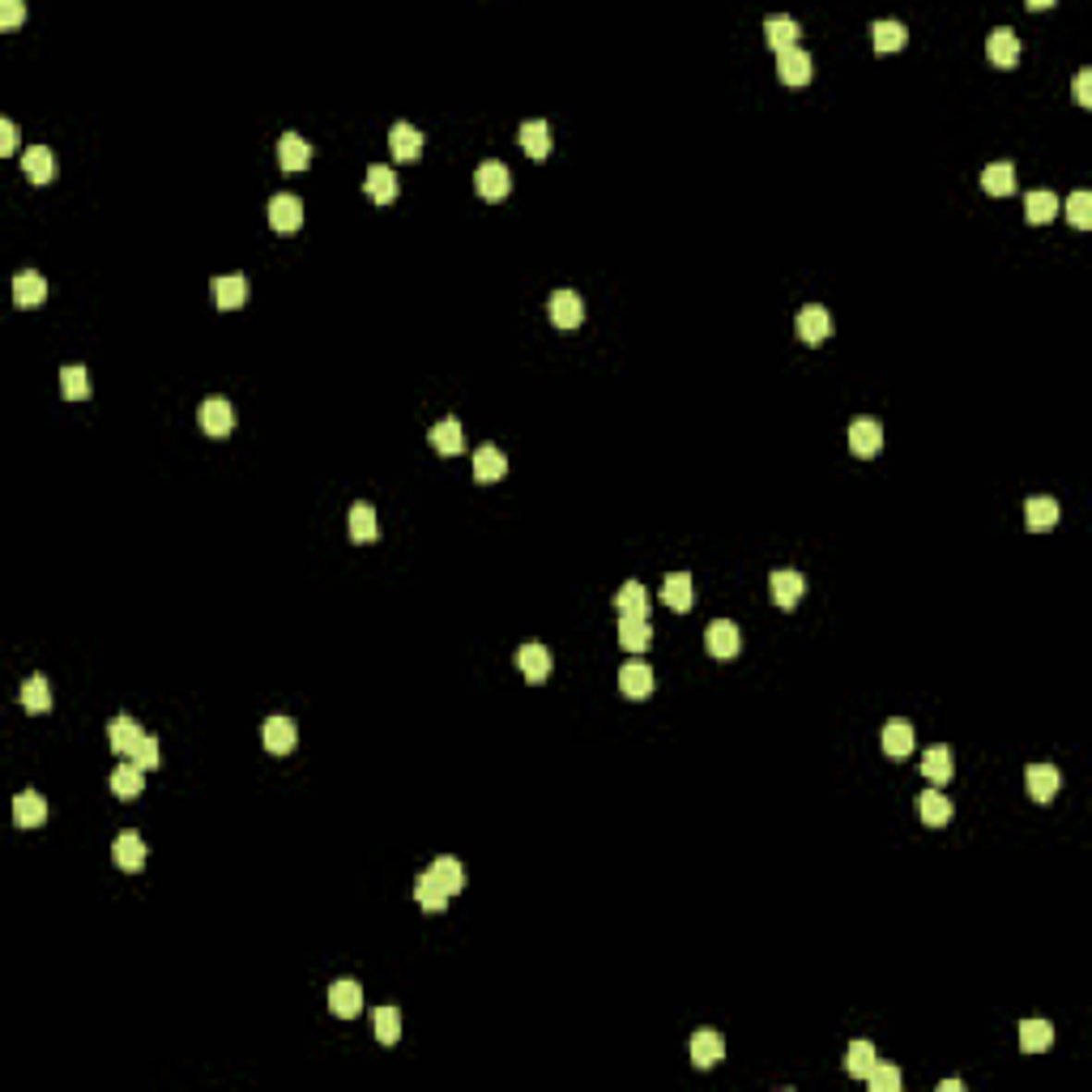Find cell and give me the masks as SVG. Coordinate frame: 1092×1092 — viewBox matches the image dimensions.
<instances>
[{
    "mask_svg": "<svg viewBox=\"0 0 1092 1092\" xmlns=\"http://www.w3.org/2000/svg\"><path fill=\"white\" fill-rule=\"evenodd\" d=\"M1059 517H1062V508H1059V499H1049V496H1033L1025 504V525L1033 534L1054 530V525H1059Z\"/></svg>",
    "mask_w": 1092,
    "mask_h": 1092,
    "instance_id": "4fadbf2b",
    "label": "cell"
},
{
    "mask_svg": "<svg viewBox=\"0 0 1092 1092\" xmlns=\"http://www.w3.org/2000/svg\"><path fill=\"white\" fill-rule=\"evenodd\" d=\"M431 875H436V883H440L448 896H457L465 888V871H461V862L457 858H436L431 862Z\"/></svg>",
    "mask_w": 1092,
    "mask_h": 1092,
    "instance_id": "f6af8a7d",
    "label": "cell"
},
{
    "mask_svg": "<svg viewBox=\"0 0 1092 1092\" xmlns=\"http://www.w3.org/2000/svg\"><path fill=\"white\" fill-rule=\"evenodd\" d=\"M1025 218L1028 222H1049V218H1059V197L1054 192H1046V188H1037V192H1028L1025 197Z\"/></svg>",
    "mask_w": 1092,
    "mask_h": 1092,
    "instance_id": "b9f144b4",
    "label": "cell"
},
{
    "mask_svg": "<svg viewBox=\"0 0 1092 1092\" xmlns=\"http://www.w3.org/2000/svg\"><path fill=\"white\" fill-rule=\"evenodd\" d=\"M1067 218L1075 231H1088L1092 227V197L1088 192H1071L1067 197Z\"/></svg>",
    "mask_w": 1092,
    "mask_h": 1092,
    "instance_id": "681fc988",
    "label": "cell"
},
{
    "mask_svg": "<svg viewBox=\"0 0 1092 1092\" xmlns=\"http://www.w3.org/2000/svg\"><path fill=\"white\" fill-rule=\"evenodd\" d=\"M18 150V129L13 120H0V154H13Z\"/></svg>",
    "mask_w": 1092,
    "mask_h": 1092,
    "instance_id": "db71d44e",
    "label": "cell"
},
{
    "mask_svg": "<svg viewBox=\"0 0 1092 1092\" xmlns=\"http://www.w3.org/2000/svg\"><path fill=\"white\" fill-rule=\"evenodd\" d=\"M615 610L619 615H640L649 619V589L640 585V581H628V585L615 594Z\"/></svg>",
    "mask_w": 1092,
    "mask_h": 1092,
    "instance_id": "836d02e7",
    "label": "cell"
},
{
    "mask_svg": "<svg viewBox=\"0 0 1092 1092\" xmlns=\"http://www.w3.org/2000/svg\"><path fill=\"white\" fill-rule=\"evenodd\" d=\"M13 299H18V308H39L47 299V282H43V274H18L13 277Z\"/></svg>",
    "mask_w": 1092,
    "mask_h": 1092,
    "instance_id": "1f68e13d",
    "label": "cell"
},
{
    "mask_svg": "<svg viewBox=\"0 0 1092 1092\" xmlns=\"http://www.w3.org/2000/svg\"><path fill=\"white\" fill-rule=\"evenodd\" d=\"M551 145H555V137H551V124L546 120H525L521 124V150H525L530 158H538L542 163V158L551 154Z\"/></svg>",
    "mask_w": 1092,
    "mask_h": 1092,
    "instance_id": "603a6c76",
    "label": "cell"
},
{
    "mask_svg": "<svg viewBox=\"0 0 1092 1092\" xmlns=\"http://www.w3.org/2000/svg\"><path fill=\"white\" fill-rule=\"evenodd\" d=\"M871 39H875V52L888 55V52H901L909 34H905V26H901V22H875L871 26Z\"/></svg>",
    "mask_w": 1092,
    "mask_h": 1092,
    "instance_id": "7dc6e473",
    "label": "cell"
},
{
    "mask_svg": "<svg viewBox=\"0 0 1092 1092\" xmlns=\"http://www.w3.org/2000/svg\"><path fill=\"white\" fill-rule=\"evenodd\" d=\"M1049 1046H1054V1025H1046V1020H1025L1020 1025V1049L1025 1054H1041Z\"/></svg>",
    "mask_w": 1092,
    "mask_h": 1092,
    "instance_id": "d590c367",
    "label": "cell"
},
{
    "mask_svg": "<svg viewBox=\"0 0 1092 1092\" xmlns=\"http://www.w3.org/2000/svg\"><path fill=\"white\" fill-rule=\"evenodd\" d=\"M546 312H551L555 329H576V325L585 320V299L576 295V290H555L551 303H546Z\"/></svg>",
    "mask_w": 1092,
    "mask_h": 1092,
    "instance_id": "3957f363",
    "label": "cell"
},
{
    "mask_svg": "<svg viewBox=\"0 0 1092 1092\" xmlns=\"http://www.w3.org/2000/svg\"><path fill=\"white\" fill-rule=\"evenodd\" d=\"M13 819H18V828H43L47 824V798L34 794V790L18 794V803H13Z\"/></svg>",
    "mask_w": 1092,
    "mask_h": 1092,
    "instance_id": "4316f807",
    "label": "cell"
},
{
    "mask_svg": "<svg viewBox=\"0 0 1092 1092\" xmlns=\"http://www.w3.org/2000/svg\"><path fill=\"white\" fill-rule=\"evenodd\" d=\"M359 1007H363V990H359V982L342 977V982H333V986H329V1012H333V1015L350 1020V1015H359Z\"/></svg>",
    "mask_w": 1092,
    "mask_h": 1092,
    "instance_id": "44dd1931",
    "label": "cell"
},
{
    "mask_svg": "<svg viewBox=\"0 0 1092 1092\" xmlns=\"http://www.w3.org/2000/svg\"><path fill=\"white\" fill-rule=\"evenodd\" d=\"M960 1088H964L960 1080H943V1084H939V1092H960Z\"/></svg>",
    "mask_w": 1092,
    "mask_h": 1092,
    "instance_id": "9f6ffc18",
    "label": "cell"
},
{
    "mask_svg": "<svg viewBox=\"0 0 1092 1092\" xmlns=\"http://www.w3.org/2000/svg\"><path fill=\"white\" fill-rule=\"evenodd\" d=\"M875 1062H879V1059H875V1046H871V1041H850V1049H845V1071H850L853 1080H866Z\"/></svg>",
    "mask_w": 1092,
    "mask_h": 1092,
    "instance_id": "7bdbcfd3",
    "label": "cell"
},
{
    "mask_svg": "<svg viewBox=\"0 0 1092 1092\" xmlns=\"http://www.w3.org/2000/svg\"><path fill=\"white\" fill-rule=\"evenodd\" d=\"M350 538L354 542H375L380 538V521H375L372 504H354L350 508Z\"/></svg>",
    "mask_w": 1092,
    "mask_h": 1092,
    "instance_id": "ab89813d",
    "label": "cell"
},
{
    "mask_svg": "<svg viewBox=\"0 0 1092 1092\" xmlns=\"http://www.w3.org/2000/svg\"><path fill=\"white\" fill-rule=\"evenodd\" d=\"M879 742H883V751H888V760H905L909 751H914V726H909V721H888Z\"/></svg>",
    "mask_w": 1092,
    "mask_h": 1092,
    "instance_id": "83f0119b",
    "label": "cell"
},
{
    "mask_svg": "<svg viewBox=\"0 0 1092 1092\" xmlns=\"http://www.w3.org/2000/svg\"><path fill=\"white\" fill-rule=\"evenodd\" d=\"M141 739H145V730L137 726L133 718H116V721H111V730H107L111 751H116V755H124V760H133L137 747H141Z\"/></svg>",
    "mask_w": 1092,
    "mask_h": 1092,
    "instance_id": "30bf717a",
    "label": "cell"
},
{
    "mask_svg": "<svg viewBox=\"0 0 1092 1092\" xmlns=\"http://www.w3.org/2000/svg\"><path fill=\"white\" fill-rule=\"evenodd\" d=\"M111 853H116V866H120V871H141L145 866V840L137 837V832H120L116 845H111Z\"/></svg>",
    "mask_w": 1092,
    "mask_h": 1092,
    "instance_id": "d4e9b609",
    "label": "cell"
},
{
    "mask_svg": "<svg viewBox=\"0 0 1092 1092\" xmlns=\"http://www.w3.org/2000/svg\"><path fill=\"white\" fill-rule=\"evenodd\" d=\"M414 901H419V905L427 909V914H444V909H448V901H453V896H448V892H444V888H440V883H436V875H431V871H423L419 879H414Z\"/></svg>",
    "mask_w": 1092,
    "mask_h": 1092,
    "instance_id": "f546056e",
    "label": "cell"
},
{
    "mask_svg": "<svg viewBox=\"0 0 1092 1092\" xmlns=\"http://www.w3.org/2000/svg\"><path fill=\"white\" fill-rule=\"evenodd\" d=\"M261 739H265V751H274V755H290L299 742V730L290 718H282V713H274V718L265 721V730H261Z\"/></svg>",
    "mask_w": 1092,
    "mask_h": 1092,
    "instance_id": "52a82bcc",
    "label": "cell"
},
{
    "mask_svg": "<svg viewBox=\"0 0 1092 1092\" xmlns=\"http://www.w3.org/2000/svg\"><path fill=\"white\" fill-rule=\"evenodd\" d=\"M866 1084H871V1092H901V1071L888 1067V1062H875Z\"/></svg>",
    "mask_w": 1092,
    "mask_h": 1092,
    "instance_id": "f907efd6",
    "label": "cell"
},
{
    "mask_svg": "<svg viewBox=\"0 0 1092 1092\" xmlns=\"http://www.w3.org/2000/svg\"><path fill=\"white\" fill-rule=\"evenodd\" d=\"M22 171H26V179H31V184H47V179L55 176L52 150H47V145H31V150L22 154Z\"/></svg>",
    "mask_w": 1092,
    "mask_h": 1092,
    "instance_id": "4dcf8cb0",
    "label": "cell"
},
{
    "mask_svg": "<svg viewBox=\"0 0 1092 1092\" xmlns=\"http://www.w3.org/2000/svg\"><path fill=\"white\" fill-rule=\"evenodd\" d=\"M517 666H521V674H525L530 683H546L551 670H555V657H551L546 644H525V649L517 653Z\"/></svg>",
    "mask_w": 1092,
    "mask_h": 1092,
    "instance_id": "9c48e42d",
    "label": "cell"
},
{
    "mask_svg": "<svg viewBox=\"0 0 1092 1092\" xmlns=\"http://www.w3.org/2000/svg\"><path fill=\"white\" fill-rule=\"evenodd\" d=\"M986 55H990L994 68H1012L1015 60H1020V39H1015V31H1007V26L990 31V39H986Z\"/></svg>",
    "mask_w": 1092,
    "mask_h": 1092,
    "instance_id": "7c38bea8",
    "label": "cell"
},
{
    "mask_svg": "<svg viewBox=\"0 0 1092 1092\" xmlns=\"http://www.w3.org/2000/svg\"><path fill=\"white\" fill-rule=\"evenodd\" d=\"M726 1059V1041H721V1033H713V1028H700L692 1037V1062L695 1067H718V1062Z\"/></svg>",
    "mask_w": 1092,
    "mask_h": 1092,
    "instance_id": "d6986e66",
    "label": "cell"
},
{
    "mask_svg": "<svg viewBox=\"0 0 1092 1092\" xmlns=\"http://www.w3.org/2000/svg\"><path fill=\"white\" fill-rule=\"evenodd\" d=\"M461 444L465 440H461V423H457V419H444V423H436V427H431V448H436V453L457 457V453H461Z\"/></svg>",
    "mask_w": 1092,
    "mask_h": 1092,
    "instance_id": "f35d334b",
    "label": "cell"
},
{
    "mask_svg": "<svg viewBox=\"0 0 1092 1092\" xmlns=\"http://www.w3.org/2000/svg\"><path fill=\"white\" fill-rule=\"evenodd\" d=\"M111 790H116V798H137L145 790V768H137L133 760L120 764V768L111 773Z\"/></svg>",
    "mask_w": 1092,
    "mask_h": 1092,
    "instance_id": "74e56055",
    "label": "cell"
},
{
    "mask_svg": "<svg viewBox=\"0 0 1092 1092\" xmlns=\"http://www.w3.org/2000/svg\"><path fill=\"white\" fill-rule=\"evenodd\" d=\"M982 188L990 192V197H1007V192H1015V166L1012 163H990L982 171Z\"/></svg>",
    "mask_w": 1092,
    "mask_h": 1092,
    "instance_id": "60d3db41",
    "label": "cell"
},
{
    "mask_svg": "<svg viewBox=\"0 0 1092 1092\" xmlns=\"http://www.w3.org/2000/svg\"><path fill=\"white\" fill-rule=\"evenodd\" d=\"M649 640H653V623H649V619L619 615V644H623V649L640 653V649H649Z\"/></svg>",
    "mask_w": 1092,
    "mask_h": 1092,
    "instance_id": "cb8c5ba5",
    "label": "cell"
},
{
    "mask_svg": "<svg viewBox=\"0 0 1092 1092\" xmlns=\"http://www.w3.org/2000/svg\"><path fill=\"white\" fill-rule=\"evenodd\" d=\"M133 764H137V768H154V764H158V739H154V734H145V739H141Z\"/></svg>",
    "mask_w": 1092,
    "mask_h": 1092,
    "instance_id": "816d5d0a",
    "label": "cell"
},
{
    "mask_svg": "<svg viewBox=\"0 0 1092 1092\" xmlns=\"http://www.w3.org/2000/svg\"><path fill=\"white\" fill-rule=\"evenodd\" d=\"M768 589H773V602H777V607L790 610V607H798V597H803L806 581H803V572H794V568H777V572L768 576Z\"/></svg>",
    "mask_w": 1092,
    "mask_h": 1092,
    "instance_id": "ba28073f",
    "label": "cell"
},
{
    "mask_svg": "<svg viewBox=\"0 0 1092 1092\" xmlns=\"http://www.w3.org/2000/svg\"><path fill=\"white\" fill-rule=\"evenodd\" d=\"M922 777H926L930 785L951 781V751L943 747V742H935V747L922 755Z\"/></svg>",
    "mask_w": 1092,
    "mask_h": 1092,
    "instance_id": "8d00e7d4",
    "label": "cell"
},
{
    "mask_svg": "<svg viewBox=\"0 0 1092 1092\" xmlns=\"http://www.w3.org/2000/svg\"><path fill=\"white\" fill-rule=\"evenodd\" d=\"M474 188H478V197H486V201H504L508 192H512V171H508L504 163H496V158H486V163L478 166Z\"/></svg>",
    "mask_w": 1092,
    "mask_h": 1092,
    "instance_id": "6da1fadb",
    "label": "cell"
},
{
    "mask_svg": "<svg viewBox=\"0 0 1092 1092\" xmlns=\"http://www.w3.org/2000/svg\"><path fill=\"white\" fill-rule=\"evenodd\" d=\"M388 150H393V158L398 163H414V158L423 154V133L414 129V124H393V133H388Z\"/></svg>",
    "mask_w": 1092,
    "mask_h": 1092,
    "instance_id": "ffe728a7",
    "label": "cell"
},
{
    "mask_svg": "<svg viewBox=\"0 0 1092 1092\" xmlns=\"http://www.w3.org/2000/svg\"><path fill=\"white\" fill-rule=\"evenodd\" d=\"M269 227L282 235L299 231V227H303V201H299L295 192H277V197L269 201Z\"/></svg>",
    "mask_w": 1092,
    "mask_h": 1092,
    "instance_id": "277c9868",
    "label": "cell"
},
{
    "mask_svg": "<svg viewBox=\"0 0 1092 1092\" xmlns=\"http://www.w3.org/2000/svg\"><path fill=\"white\" fill-rule=\"evenodd\" d=\"M619 687H623V695H632V700H644V695H653V670L644 662H628L623 670H619Z\"/></svg>",
    "mask_w": 1092,
    "mask_h": 1092,
    "instance_id": "484cf974",
    "label": "cell"
},
{
    "mask_svg": "<svg viewBox=\"0 0 1092 1092\" xmlns=\"http://www.w3.org/2000/svg\"><path fill=\"white\" fill-rule=\"evenodd\" d=\"M914 811H917V819H922V824H930V828H943L951 819V803H948V794H943V790H922V794H917V803H914Z\"/></svg>",
    "mask_w": 1092,
    "mask_h": 1092,
    "instance_id": "e0dca14e",
    "label": "cell"
},
{
    "mask_svg": "<svg viewBox=\"0 0 1092 1092\" xmlns=\"http://www.w3.org/2000/svg\"><path fill=\"white\" fill-rule=\"evenodd\" d=\"M764 34H768V47L781 55V52H790V47L798 43V22H794V18H781V13H777V18H768V22H764Z\"/></svg>",
    "mask_w": 1092,
    "mask_h": 1092,
    "instance_id": "e575fe53",
    "label": "cell"
},
{
    "mask_svg": "<svg viewBox=\"0 0 1092 1092\" xmlns=\"http://www.w3.org/2000/svg\"><path fill=\"white\" fill-rule=\"evenodd\" d=\"M372 1033H375V1041L393 1046V1041L401 1037V1012L398 1007H375L372 1012Z\"/></svg>",
    "mask_w": 1092,
    "mask_h": 1092,
    "instance_id": "ee69618b",
    "label": "cell"
},
{
    "mask_svg": "<svg viewBox=\"0 0 1092 1092\" xmlns=\"http://www.w3.org/2000/svg\"><path fill=\"white\" fill-rule=\"evenodd\" d=\"M22 708L26 713H47V708H52V692H47L43 674H31L22 683Z\"/></svg>",
    "mask_w": 1092,
    "mask_h": 1092,
    "instance_id": "bcb514c9",
    "label": "cell"
},
{
    "mask_svg": "<svg viewBox=\"0 0 1092 1092\" xmlns=\"http://www.w3.org/2000/svg\"><path fill=\"white\" fill-rule=\"evenodd\" d=\"M22 18H26V9H22V5H18V0H9V5L0 9V26H18V22H22Z\"/></svg>",
    "mask_w": 1092,
    "mask_h": 1092,
    "instance_id": "11a10c76",
    "label": "cell"
},
{
    "mask_svg": "<svg viewBox=\"0 0 1092 1092\" xmlns=\"http://www.w3.org/2000/svg\"><path fill=\"white\" fill-rule=\"evenodd\" d=\"M214 303H218L222 312H235L248 303V277L243 274H222L214 277Z\"/></svg>",
    "mask_w": 1092,
    "mask_h": 1092,
    "instance_id": "9a60e30c",
    "label": "cell"
},
{
    "mask_svg": "<svg viewBox=\"0 0 1092 1092\" xmlns=\"http://www.w3.org/2000/svg\"><path fill=\"white\" fill-rule=\"evenodd\" d=\"M705 649L713 653V657H721V662H730V657H734V653L742 649L739 628H734L730 619H718V623H708V632H705Z\"/></svg>",
    "mask_w": 1092,
    "mask_h": 1092,
    "instance_id": "5b68a950",
    "label": "cell"
},
{
    "mask_svg": "<svg viewBox=\"0 0 1092 1092\" xmlns=\"http://www.w3.org/2000/svg\"><path fill=\"white\" fill-rule=\"evenodd\" d=\"M504 474H508V457L499 453L496 444L478 448V453H474V478H478V483H499Z\"/></svg>",
    "mask_w": 1092,
    "mask_h": 1092,
    "instance_id": "d6a6232c",
    "label": "cell"
},
{
    "mask_svg": "<svg viewBox=\"0 0 1092 1092\" xmlns=\"http://www.w3.org/2000/svg\"><path fill=\"white\" fill-rule=\"evenodd\" d=\"M1075 103H1080V107H1092V73L1088 68H1080V78H1075Z\"/></svg>",
    "mask_w": 1092,
    "mask_h": 1092,
    "instance_id": "f5cc1de1",
    "label": "cell"
},
{
    "mask_svg": "<svg viewBox=\"0 0 1092 1092\" xmlns=\"http://www.w3.org/2000/svg\"><path fill=\"white\" fill-rule=\"evenodd\" d=\"M60 393H65L68 401H81V398H90V380H86V367L81 363H73V367H60Z\"/></svg>",
    "mask_w": 1092,
    "mask_h": 1092,
    "instance_id": "c3c4849f",
    "label": "cell"
},
{
    "mask_svg": "<svg viewBox=\"0 0 1092 1092\" xmlns=\"http://www.w3.org/2000/svg\"><path fill=\"white\" fill-rule=\"evenodd\" d=\"M363 192H367V201H375V205H388V201L398 197V176H393L388 166L372 163L367 166V179H363Z\"/></svg>",
    "mask_w": 1092,
    "mask_h": 1092,
    "instance_id": "7402d4cb",
    "label": "cell"
},
{
    "mask_svg": "<svg viewBox=\"0 0 1092 1092\" xmlns=\"http://www.w3.org/2000/svg\"><path fill=\"white\" fill-rule=\"evenodd\" d=\"M798 337H803L806 346H819L832 337V316H828V308H819V303H806L803 312H798Z\"/></svg>",
    "mask_w": 1092,
    "mask_h": 1092,
    "instance_id": "8992f818",
    "label": "cell"
},
{
    "mask_svg": "<svg viewBox=\"0 0 1092 1092\" xmlns=\"http://www.w3.org/2000/svg\"><path fill=\"white\" fill-rule=\"evenodd\" d=\"M850 448H853V457H875L883 448V427L875 419H853L850 423Z\"/></svg>",
    "mask_w": 1092,
    "mask_h": 1092,
    "instance_id": "2e32d148",
    "label": "cell"
},
{
    "mask_svg": "<svg viewBox=\"0 0 1092 1092\" xmlns=\"http://www.w3.org/2000/svg\"><path fill=\"white\" fill-rule=\"evenodd\" d=\"M1025 785H1028V794L1037 798V803H1049V798L1062 790V773L1054 768V764H1033V768L1025 773Z\"/></svg>",
    "mask_w": 1092,
    "mask_h": 1092,
    "instance_id": "5bb4252c",
    "label": "cell"
},
{
    "mask_svg": "<svg viewBox=\"0 0 1092 1092\" xmlns=\"http://www.w3.org/2000/svg\"><path fill=\"white\" fill-rule=\"evenodd\" d=\"M777 78H781L785 86H806V81H811V55H806L803 47L781 52L777 55Z\"/></svg>",
    "mask_w": 1092,
    "mask_h": 1092,
    "instance_id": "ac0fdd59",
    "label": "cell"
},
{
    "mask_svg": "<svg viewBox=\"0 0 1092 1092\" xmlns=\"http://www.w3.org/2000/svg\"><path fill=\"white\" fill-rule=\"evenodd\" d=\"M662 602L670 610H692V602H695V585H692V576L687 572H670L662 581Z\"/></svg>",
    "mask_w": 1092,
    "mask_h": 1092,
    "instance_id": "f1b7e54d",
    "label": "cell"
},
{
    "mask_svg": "<svg viewBox=\"0 0 1092 1092\" xmlns=\"http://www.w3.org/2000/svg\"><path fill=\"white\" fill-rule=\"evenodd\" d=\"M277 163H282V171L287 176H303L312 163V145L303 141L299 133H287L282 141H277Z\"/></svg>",
    "mask_w": 1092,
    "mask_h": 1092,
    "instance_id": "8fae6325",
    "label": "cell"
},
{
    "mask_svg": "<svg viewBox=\"0 0 1092 1092\" xmlns=\"http://www.w3.org/2000/svg\"><path fill=\"white\" fill-rule=\"evenodd\" d=\"M197 423H201L205 436H231V427H235L231 401L227 398H205L201 401V410H197Z\"/></svg>",
    "mask_w": 1092,
    "mask_h": 1092,
    "instance_id": "7a4b0ae2",
    "label": "cell"
}]
</instances>
